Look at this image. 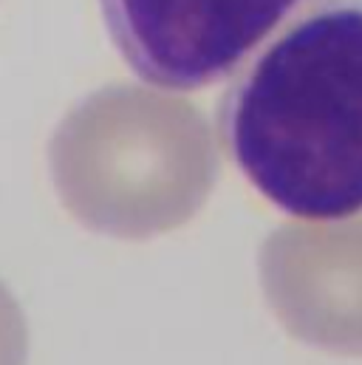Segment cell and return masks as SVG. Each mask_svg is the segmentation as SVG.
I'll use <instances>...</instances> for the list:
<instances>
[{"label": "cell", "instance_id": "obj_1", "mask_svg": "<svg viewBox=\"0 0 362 365\" xmlns=\"http://www.w3.org/2000/svg\"><path fill=\"white\" fill-rule=\"evenodd\" d=\"M235 165L300 218L362 210V0H329L286 29L229 88Z\"/></svg>", "mask_w": 362, "mask_h": 365}, {"label": "cell", "instance_id": "obj_2", "mask_svg": "<svg viewBox=\"0 0 362 365\" xmlns=\"http://www.w3.org/2000/svg\"><path fill=\"white\" fill-rule=\"evenodd\" d=\"M48 162L80 224L133 241L187 224L218 176L201 110L136 86H110L74 105L54 130Z\"/></svg>", "mask_w": 362, "mask_h": 365}, {"label": "cell", "instance_id": "obj_3", "mask_svg": "<svg viewBox=\"0 0 362 365\" xmlns=\"http://www.w3.org/2000/svg\"><path fill=\"white\" fill-rule=\"evenodd\" d=\"M125 63L162 88L227 77L303 0H99Z\"/></svg>", "mask_w": 362, "mask_h": 365}, {"label": "cell", "instance_id": "obj_4", "mask_svg": "<svg viewBox=\"0 0 362 365\" xmlns=\"http://www.w3.org/2000/svg\"><path fill=\"white\" fill-rule=\"evenodd\" d=\"M261 280L291 337L362 357V218L274 230L261 250Z\"/></svg>", "mask_w": 362, "mask_h": 365}, {"label": "cell", "instance_id": "obj_5", "mask_svg": "<svg viewBox=\"0 0 362 365\" xmlns=\"http://www.w3.org/2000/svg\"><path fill=\"white\" fill-rule=\"evenodd\" d=\"M29 329L20 303L0 280V365H26Z\"/></svg>", "mask_w": 362, "mask_h": 365}]
</instances>
